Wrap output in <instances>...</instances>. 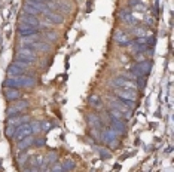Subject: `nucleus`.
I'll list each match as a JSON object with an SVG mask.
<instances>
[{"instance_id":"f257e3e1","label":"nucleus","mask_w":174,"mask_h":172,"mask_svg":"<svg viewBox=\"0 0 174 172\" xmlns=\"http://www.w3.org/2000/svg\"><path fill=\"white\" fill-rule=\"evenodd\" d=\"M30 134H33V126L28 125V123H23L21 126L16 129L15 138H16V139H24V138L30 137Z\"/></svg>"},{"instance_id":"f03ea898","label":"nucleus","mask_w":174,"mask_h":172,"mask_svg":"<svg viewBox=\"0 0 174 172\" xmlns=\"http://www.w3.org/2000/svg\"><path fill=\"white\" fill-rule=\"evenodd\" d=\"M18 58H21L23 61H27V62H33L36 59V55L33 54V51L30 49V47H24V49H21L20 52H18Z\"/></svg>"},{"instance_id":"7ed1b4c3","label":"nucleus","mask_w":174,"mask_h":172,"mask_svg":"<svg viewBox=\"0 0 174 172\" xmlns=\"http://www.w3.org/2000/svg\"><path fill=\"white\" fill-rule=\"evenodd\" d=\"M21 23L25 24V25H30V27H33V25H39L40 24V21L36 18L34 15H28V13H25V15H23L21 16Z\"/></svg>"},{"instance_id":"20e7f679","label":"nucleus","mask_w":174,"mask_h":172,"mask_svg":"<svg viewBox=\"0 0 174 172\" xmlns=\"http://www.w3.org/2000/svg\"><path fill=\"white\" fill-rule=\"evenodd\" d=\"M116 95H119V97H122L124 100H128L129 103H134L136 101V93H134V91H122V89H118L116 91Z\"/></svg>"},{"instance_id":"39448f33","label":"nucleus","mask_w":174,"mask_h":172,"mask_svg":"<svg viewBox=\"0 0 174 172\" xmlns=\"http://www.w3.org/2000/svg\"><path fill=\"white\" fill-rule=\"evenodd\" d=\"M115 83L118 85V86H122V88H125L127 91H134L136 89V83L131 80H125V79H118V80H115Z\"/></svg>"},{"instance_id":"423d86ee","label":"nucleus","mask_w":174,"mask_h":172,"mask_svg":"<svg viewBox=\"0 0 174 172\" xmlns=\"http://www.w3.org/2000/svg\"><path fill=\"white\" fill-rule=\"evenodd\" d=\"M46 19L49 21V23H52V24H61L63 21H64V18L60 15V13H55V12H51V11H48L46 12Z\"/></svg>"},{"instance_id":"0eeeda50","label":"nucleus","mask_w":174,"mask_h":172,"mask_svg":"<svg viewBox=\"0 0 174 172\" xmlns=\"http://www.w3.org/2000/svg\"><path fill=\"white\" fill-rule=\"evenodd\" d=\"M34 142V139L31 137H27L24 138V139H21V142H20V149L21 150H25L27 147H30V144H33Z\"/></svg>"},{"instance_id":"6e6552de","label":"nucleus","mask_w":174,"mask_h":172,"mask_svg":"<svg viewBox=\"0 0 174 172\" xmlns=\"http://www.w3.org/2000/svg\"><path fill=\"white\" fill-rule=\"evenodd\" d=\"M6 97L9 98V100H15V98H18L20 97V92L15 91V89H6Z\"/></svg>"},{"instance_id":"1a4fd4ad","label":"nucleus","mask_w":174,"mask_h":172,"mask_svg":"<svg viewBox=\"0 0 174 172\" xmlns=\"http://www.w3.org/2000/svg\"><path fill=\"white\" fill-rule=\"evenodd\" d=\"M30 49H39V51H48L49 49V46L48 45H43V43H31L30 45Z\"/></svg>"},{"instance_id":"9d476101","label":"nucleus","mask_w":174,"mask_h":172,"mask_svg":"<svg viewBox=\"0 0 174 172\" xmlns=\"http://www.w3.org/2000/svg\"><path fill=\"white\" fill-rule=\"evenodd\" d=\"M139 67H141V68L147 73V71H149V68H150V64H149V61H144V62H143L141 65H139Z\"/></svg>"},{"instance_id":"9b49d317","label":"nucleus","mask_w":174,"mask_h":172,"mask_svg":"<svg viewBox=\"0 0 174 172\" xmlns=\"http://www.w3.org/2000/svg\"><path fill=\"white\" fill-rule=\"evenodd\" d=\"M12 132H13V128H8V131H6V134H8V137H9V135H13Z\"/></svg>"}]
</instances>
